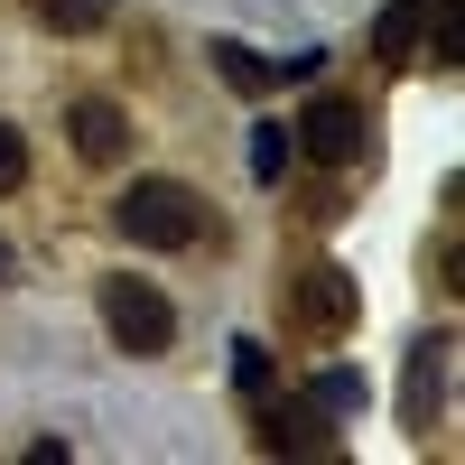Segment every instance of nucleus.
<instances>
[{
    "instance_id": "1",
    "label": "nucleus",
    "mask_w": 465,
    "mask_h": 465,
    "mask_svg": "<svg viewBox=\"0 0 465 465\" xmlns=\"http://www.w3.org/2000/svg\"><path fill=\"white\" fill-rule=\"evenodd\" d=\"M112 223H122L140 252H186L205 232V205H196V186H177V177H131Z\"/></svg>"
},
{
    "instance_id": "2",
    "label": "nucleus",
    "mask_w": 465,
    "mask_h": 465,
    "mask_svg": "<svg viewBox=\"0 0 465 465\" xmlns=\"http://www.w3.org/2000/svg\"><path fill=\"white\" fill-rule=\"evenodd\" d=\"M103 326H112L122 354H168V344H177V307L149 280H103Z\"/></svg>"
},
{
    "instance_id": "3",
    "label": "nucleus",
    "mask_w": 465,
    "mask_h": 465,
    "mask_svg": "<svg viewBox=\"0 0 465 465\" xmlns=\"http://www.w3.org/2000/svg\"><path fill=\"white\" fill-rule=\"evenodd\" d=\"M298 149L317 168H354L363 159V103L354 94H317V103L298 112Z\"/></svg>"
},
{
    "instance_id": "4",
    "label": "nucleus",
    "mask_w": 465,
    "mask_h": 465,
    "mask_svg": "<svg viewBox=\"0 0 465 465\" xmlns=\"http://www.w3.org/2000/svg\"><path fill=\"white\" fill-rule=\"evenodd\" d=\"M261 456H335V419L317 401H270L261 391Z\"/></svg>"
},
{
    "instance_id": "5",
    "label": "nucleus",
    "mask_w": 465,
    "mask_h": 465,
    "mask_svg": "<svg viewBox=\"0 0 465 465\" xmlns=\"http://www.w3.org/2000/svg\"><path fill=\"white\" fill-rule=\"evenodd\" d=\"M65 131H74V149H84L94 168H112V159L131 149V122H122V103H103V94H84V103H74V112H65Z\"/></svg>"
},
{
    "instance_id": "6",
    "label": "nucleus",
    "mask_w": 465,
    "mask_h": 465,
    "mask_svg": "<svg viewBox=\"0 0 465 465\" xmlns=\"http://www.w3.org/2000/svg\"><path fill=\"white\" fill-rule=\"evenodd\" d=\"M419 37H429V0H381L372 56H381V65H419Z\"/></svg>"
},
{
    "instance_id": "7",
    "label": "nucleus",
    "mask_w": 465,
    "mask_h": 465,
    "mask_svg": "<svg viewBox=\"0 0 465 465\" xmlns=\"http://www.w3.org/2000/svg\"><path fill=\"white\" fill-rule=\"evenodd\" d=\"M298 317H307V326H354V280H344L335 261H317V270L298 280Z\"/></svg>"
},
{
    "instance_id": "8",
    "label": "nucleus",
    "mask_w": 465,
    "mask_h": 465,
    "mask_svg": "<svg viewBox=\"0 0 465 465\" xmlns=\"http://www.w3.org/2000/svg\"><path fill=\"white\" fill-rule=\"evenodd\" d=\"M438 381H447V344H419V363H410V419L429 429V410H438Z\"/></svg>"
},
{
    "instance_id": "9",
    "label": "nucleus",
    "mask_w": 465,
    "mask_h": 465,
    "mask_svg": "<svg viewBox=\"0 0 465 465\" xmlns=\"http://www.w3.org/2000/svg\"><path fill=\"white\" fill-rule=\"evenodd\" d=\"M214 65H223V84H232V94H270V65L242 47V37H214Z\"/></svg>"
},
{
    "instance_id": "10",
    "label": "nucleus",
    "mask_w": 465,
    "mask_h": 465,
    "mask_svg": "<svg viewBox=\"0 0 465 465\" xmlns=\"http://www.w3.org/2000/svg\"><path fill=\"white\" fill-rule=\"evenodd\" d=\"M37 19H47L56 37H94L112 19V0H37Z\"/></svg>"
},
{
    "instance_id": "11",
    "label": "nucleus",
    "mask_w": 465,
    "mask_h": 465,
    "mask_svg": "<svg viewBox=\"0 0 465 465\" xmlns=\"http://www.w3.org/2000/svg\"><path fill=\"white\" fill-rule=\"evenodd\" d=\"M307 401H317L326 419H354V410H363V372H344V363H335V372L307 381Z\"/></svg>"
},
{
    "instance_id": "12",
    "label": "nucleus",
    "mask_w": 465,
    "mask_h": 465,
    "mask_svg": "<svg viewBox=\"0 0 465 465\" xmlns=\"http://www.w3.org/2000/svg\"><path fill=\"white\" fill-rule=\"evenodd\" d=\"M289 159H298V140H289L280 122H270V131L252 140V177H261V186H280V177H289Z\"/></svg>"
},
{
    "instance_id": "13",
    "label": "nucleus",
    "mask_w": 465,
    "mask_h": 465,
    "mask_svg": "<svg viewBox=\"0 0 465 465\" xmlns=\"http://www.w3.org/2000/svg\"><path fill=\"white\" fill-rule=\"evenodd\" d=\"M232 381H242V401H261L270 391V344H252V335L232 344Z\"/></svg>"
},
{
    "instance_id": "14",
    "label": "nucleus",
    "mask_w": 465,
    "mask_h": 465,
    "mask_svg": "<svg viewBox=\"0 0 465 465\" xmlns=\"http://www.w3.org/2000/svg\"><path fill=\"white\" fill-rule=\"evenodd\" d=\"M19 177H28V140H19L10 122H0V196H10V186H19Z\"/></svg>"
},
{
    "instance_id": "15",
    "label": "nucleus",
    "mask_w": 465,
    "mask_h": 465,
    "mask_svg": "<svg viewBox=\"0 0 465 465\" xmlns=\"http://www.w3.org/2000/svg\"><path fill=\"white\" fill-rule=\"evenodd\" d=\"M429 19H438V65H456V28H465V0H438Z\"/></svg>"
},
{
    "instance_id": "16",
    "label": "nucleus",
    "mask_w": 465,
    "mask_h": 465,
    "mask_svg": "<svg viewBox=\"0 0 465 465\" xmlns=\"http://www.w3.org/2000/svg\"><path fill=\"white\" fill-rule=\"evenodd\" d=\"M0 280H10V242H0Z\"/></svg>"
}]
</instances>
